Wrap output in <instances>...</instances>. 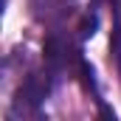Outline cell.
I'll list each match as a JSON object with an SVG mask.
<instances>
[{
    "mask_svg": "<svg viewBox=\"0 0 121 121\" xmlns=\"http://www.w3.org/2000/svg\"><path fill=\"white\" fill-rule=\"evenodd\" d=\"M56 76L51 70L45 73H31L28 79L20 85L17 99H14V116H34L39 113V107L45 104V99L51 96V82Z\"/></svg>",
    "mask_w": 121,
    "mask_h": 121,
    "instance_id": "1",
    "label": "cell"
},
{
    "mask_svg": "<svg viewBox=\"0 0 121 121\" xmlns=\"http://www.w3.org/2000/svg\"><path fill=\"white\" fill-rule=\"evenodd\" d=\"M68 51H70V45H68L65 37H59V34L48 37V42H45V62H48V70L54 76H59L68 68Z\"/></svg>",
    "mask_w": 121,
    "mask_h": 121,
    "instance_id": "2",
    "label": "cell"
},
{
    "mask_svg": "<svg viewBox=\"0 0 121 121\" xmlns=\"http://www.w3.org/2000/svg\"><path fill=\"white\" fill-rule=\"evenodd\" d=\"M73 0H31V9H34V14L39 17V20H45V23H56L62 20L65 14H68V6H70Z\"/></svg>",
    "mask_w": 121,
    "mask_h": 121,
    "instance_id": "3",
    "label": "cell"
}]
</instances>
